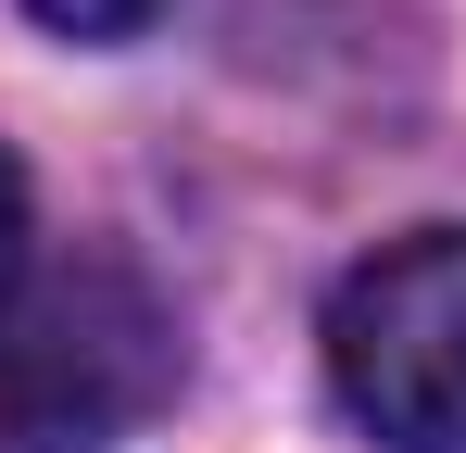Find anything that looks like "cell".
I'll use <instances>...</instances> for the list:
<instances>
[{"mask_svg": "<svg viewBox=\"0 0 466 453\" xmlns=\"http://www.w3.org/2000/svg\"><path fill=\"white\" fill-rule=\"evenodd\" d=\"M25 290V164L0 151V302Z\"/></svg>", "mask_w": 466, "mask_h": 453, "instance_id": "cell-4", "label": "cell"}, {"mask_svg": "<svg viewBox=\"0 0 466 453\" xmlns=\"http://www.w3.org/2000/svg\"><path fill=\"white\" fill-rule=\"evenodd\" d=\"M25 13H38L51 38H139L164 0H25Z\"/></svg>", "mask_w": 466, "mask_h": 453, "instance_id": "cell-3", "label": "cell"}, {"mask_svg": "<svg viewBox=\"0 0 466 453\" xmlns=\"http://www.w3.org/2000/svg\"><path fill=\"white\" fill-rule=\"evenodd\" d=\"M328 390L379 453H466V226H416L328 290Z\"/></svg>", "mask_w": 466, "mask_h": 453, "instance_id": "cell-2", "label": "cell"}, {"mask_svg": "<svg viewBox=\"0 0 466 453\" xmlns=\"http://www.w3.org/2000/svg\"><path fill=\"white\" fill-rule=\"evenodd\" d=\"M177 378V327L127 265H64L0 302V441L13 453H101Z\"/></svg>", "mask_w": 466, "mask_h": 453, "instance_id": "cell-1", "label": "cell"}]
</instances>
